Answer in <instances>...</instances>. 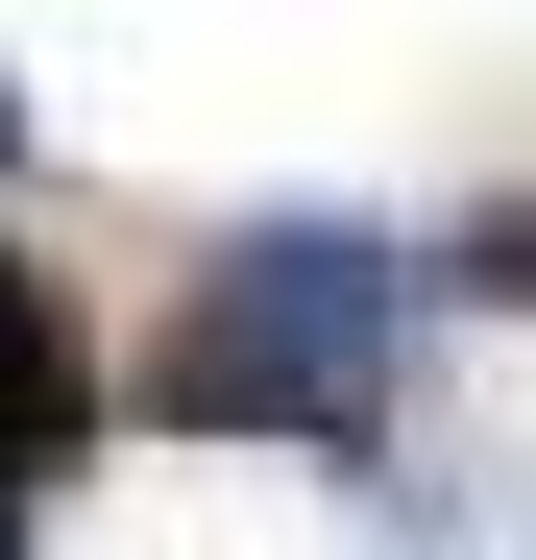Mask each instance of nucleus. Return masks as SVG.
<instances>
[{"label":"nucleus","instance_id":"nucleus-1","mask_svg":"<svg viewBox=\"0 0 536 560\" xmlns=\"http://www.w3.org/2000/svg\"><path fill=\"white\" fill-rule=\"evenodd\" d=\"M391 341H415L391 244L293 196V220H244L196 293H171L147 415H171V439H317V463H366V439H391Z\"/></svg>","mask_w":536,"mask_h":560},{"label":"nucleus","instance_id":"nucleus-3","mask_svg":"<svg viewBox=\"0 0 536 560\" xmlns=\"http://www.w3.org/2000/svg\"><path fill=\"white\" fill-rule=\"evenodd\" d=\"M0 171H25V98H0Z\"/></svg>","mask_w":536,"mask_h":560},{"label":"nucleus","instance_id":"nucleus-4","mask_svg":"<svg viewBox=\"0 0 536 560\" xmlns=\"http://www.w3.org/2000/svg\"><path fill=\"white\" fill-rule=\"evenodd\" d=\"M0 560H25V488H0Z\"/></svg>","mask_w":536,"mask_h":560},{"label":"nucleus","instance_id":"nucleus-2","mask_svg":"<svg viewBox=\"0 0 536 560\" xmlns=\"http://www.w3.org/2000/svg\"><path fill=\"white\" fill-rule=\"evenodd\" d=\"M73 439H98V341H73L49 268H0V488H49Z\"/></svg>","mask_w":536,"mask_h":560}]
</instances>
